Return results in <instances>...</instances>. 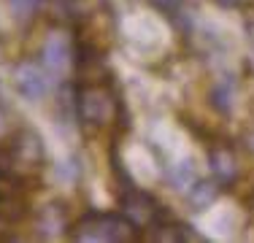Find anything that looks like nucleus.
<instances>
[{"instance_id":"f257e3e1","label":"nucleus","mask_w":254,"mask_h":243,"mask_svg":"<svg viewBox=\"0 0 254 243\" xmlns=\"http://www.w3.org/2000/svg\"><path fill=\"white\" fill-rule=\"evenodd\" d=\"M78 241H111L127 243L138 238V224L127 214H87L76 227Z\"/></svg>"},{"instance_id":"f03ea898","label":"nucleus","mask_w":254,"mask_h":243,"mask_svg":"<svg viewBox=\"0 0 254 243\" xmlns=\"http://www.w3.org/2000/svg\"><path fill=\"white\" fill-rule=\"evenodd\" d=\"M76 108H78V117L87 124H103L111 117L114 103L100 87H84L76 95Z\"/></svg>"},{"instance_id":"7ed1b4c3","label":"nucleus","mask_w":254,"mask_h":243,"mask_svg":"<svg viewBox=\"0 0 254 243\" xmlns=\"http://www.w3.org/2000/svg\"><path fill=\"white\" fill-rule=\"evenodd\" d=\"M14 84L27 100H41L49 92V78L44 76V70L35 68L33 62H22L14 68Z\"/></svg>"},{"instance_id":"20e7f679","label":"nucleus","mask_w":254,"mask_h":243,"mask_svg":"<svg viewBox=\"0 0 254 243\" xmlns=\"http://www.w3.org/2000/svg\"><path fill=\"white\" fill-rule=\"evenodd\" d=\"M68 60H70V46H68V38L65 35H60V33H54L49 41H46V46H44V62H46V68H52V70H65V65H68Z\"/></svg>"},{"instance_id":"39448f33","label":"nucleus","mask_w":254,"mask_h":243,"mask_svg":"<svg viewBox=\"0 0 254 243\" xmlns=\"http://www.w3.org/2000/svg\"><path fill=\"white\" fill-rule=\"evenodd\" d=\"M211 170L219 179V184H233L235 176H238V168H235V160L230 157V151L225 149H214L211 151Z\"/></svg>"},{"instance_id":"423d86ee","label":"nucleus","mask_w":254,"mask_h":243,"mask_svg":"<svg viewBox=\"0 0 254 243\" xmlns=\"http://www.w3.org/2000/svg\"><path fill=\"white\" fill-rule=\"evenodd\" d=\"M41 3H44V0H11V5H14L16 11H22V14H30V11H35Z\"/></svg>"},{"instance_id":"0eeeda50","label":"nucleus","mask_w":254,"mask_h":243,"mask_svg":"<svg viewBox=\"0 0 254 243\" xmlns=\"http://www.w3.org/2000/svg\"><path fill=\"white\" fill-rule=\"evenodd\" d=\"M152 3H154L160 11H168V14H171V11H176L179 5H181V0H152Z\"/></svg>"},{"instance_id":"6e6552de","label":"nucleus","mask_w":254,"mask_h":243,"mask_svg":"<svg viewBox=\"0 0 254 243\" xmlns=\"http://www.w3.org/2000/svg\"><path fill=\"white\" fill-rule=\"evenodd\" d=\"M219 5H225V8H235V5L241 3V0H216Z\"/></svg>"}]
</instances>
